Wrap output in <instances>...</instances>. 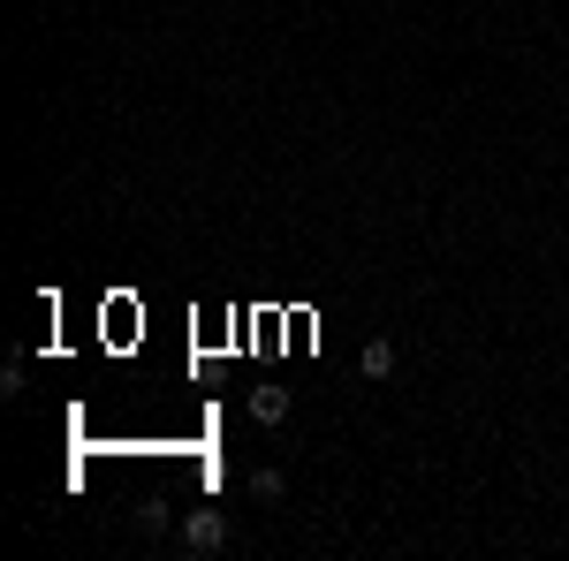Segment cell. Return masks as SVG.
<instances>
[{
  "label": "cell",
  "mask_w": 569,
  "mask_h": 561,
  "mask_svg": "<svg viewBox=\"0 0 569 561\" xmlns=\"http://www.w3.org/2000/svg\"><path fill=\"white\" fill-rule=\"evenodd\" d=\"M182 547H190V554H221V547H228V516H221V509H190V516H182Z\"/></svg>",
  "instance_id": "cell-1"
},
{
  "label": "cell",
  "mask_w": 569,
  "mask_h": 561,
  "mask_svg": "<svg viewBox=\"0 0 569 561\" xmlns=\"http://www.w3.org/2000/svg\"><path fill=\"white\" fill-rule=\"evenodd\" d=\"M388 372H395V342H372L365 349V380H388Z\"/></svg>",
  "instance_id": "cell-3"
},
{
  "label": "cell",
  "mask_w": 569,
  "mask_h": 561,
  "mask_svg": "<svg viewBox=\"0 0 569 561\" xmlns=\"http://www.w3.org/2000/svg\"><path fill=\"white\" fill-rule=\"evenodd\" d=\"M251 418H259V425H282L288 418V387H259V395H251Z\"/></svg>",
  "instance_id": "cell-2"
},
{
  "label": "cell",
  "mask_w": 569,
  "mask_h": 561,
  "mask_svg": "<svg viewBox=\"0 0 569 561\" xmlns=\"http://www.w3.org/2000/svg\"><path fill=\"white\" fill-rule=\"evenodd\" d=\"M251 493H259V501H282L288 478H282V470H251Z\"/></svg>",
  "instance_id": "cell-4"
}]
</instances>
